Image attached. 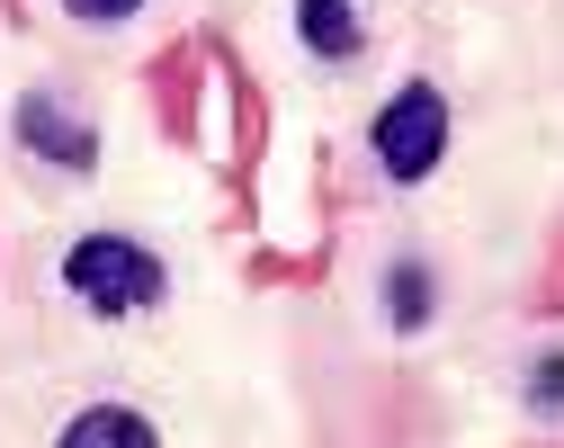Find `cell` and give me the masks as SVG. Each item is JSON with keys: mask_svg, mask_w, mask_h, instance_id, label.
<instances>
[{"mask_svg": "<svg viewBox=\"0 0 564 448\" xmlns=\"http://www.w3.org/2000/svg\"><path fill=\"white\" fill-rule=\"evenodd\" d=\"M63 287H73L90 314L117 323V314H153L162 287H171V269H162V252L126 243V234H82L73 252H63Z\"/></svg>", "mask_w": 564, "mask_h": 448, "instance_id": "6da1fadb", "label": "cell"}, {"mask_svg": "<svg viewBox=\"0 0 564 448\" xmlns=\"http://www.w3.org/2000/svg\"><path fill=\"white\" fill-rule=\"evenodd\" d=\"M368 143H377V171H386V180H431L440 153H448V99H440L431 82H403V90L377 108Z\"/></svg>", "mask_w": 564, "mask_h": 448, "instance_id": "7a4b0ae2", "label": "cell"}, {"mask_svg": "<svg viewBox=\"0 0 564 448\" xmlns=\"http://www.w3.org/2000/svg\"><path fill=\"white\" fill-rule=\"evenodd\" d=\"M10 126H19L28 153H45L54 171H99V126H90L82 108H63L54 90H28V99L10 108Z\"/></svg>", "mask_w": 564, "mask_h": 448, "instance_id": "3957f363", "label": "cell"}, {"mask_svg": "<svg viewBox=\"0 0 564 448\" xmlns=\"http://www.w3.org/2000/svg\"><path fill=\"white\" fill-rule=\"evenodd\" d=\"M296 45H305L314 63H359V54H368L359 0H296Z\"/></svg>", "mask_w": 564, "mask_h": 448, "instance_id": "277c9868", "label": "cell"}, {"mask_svg": "<svg viewBox=\"0 0 564 448\" xmlns=\"http://www.w3.org/2000/svg\"><path fill=\"white\" fill-rule=\"evenodd\" d=\"M54 448H162V430L134 413V404H90V413L63 422V439H54Z\"/></svg>", "mask_w": 564, "mask_h": 448, "instance_id": "5b68a950", "label": "cell"}, {"mask_svg": "<svg viewBox=\"0 0 564 448\" xmlns=\"http://www.w3.org/2000/svg\"><path fill=\"white\" fill-rule=\"evenodd\" d=\"M153 90H162V126L188 135V117H197V54H188V45H171V54L153 63Z\"/></svg>", "mask_w": 564, "mask_h": 448, "instance_id": "8992f818", "label": "cell"}, {"mask_svg": "<svg viewBox=\"0 0 564 448\" xmlns=\"http://www.w3.org/2000/svg\"><path fill=\"white\" fill-rule=\"evenodd\" d=\"M386 314H394L403 332L431 323V269H421V260H394V269H386Z\"/></svg>", "mask_w": 564, "mask_h": 448, "instance_id": "52a82bcc", "label": "cell"}, {"mask_svg": "<svg viewBox=\"0 0 564 448\" xmlns=\"http://www.w3.org/2000/svg\"><path fill=\"white\" fill-rule=\"evenodd\" d=\"M520 404H529L538 422H564V350H546V359L529 367V386H520Z\"/></svg>", "mask_w": 564, "mask_h": 448, "instance_id": "ba28073f", "label": "cell"}, {"mask_svg": "<svg viewBox=\"0 0 564 448\" xmlns=\"http://www.w3.org/2000/svg\"><path fill=\"white\" fill-rule=\"evenodd\" d=\"M144 0H63V19H82V28H126Z\"/></svg>", "mask_w": 564, "mask_h": 448, "instance_id": "9c48e42d", "label": "cell"}]
</instances>
